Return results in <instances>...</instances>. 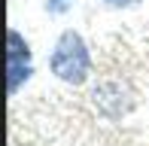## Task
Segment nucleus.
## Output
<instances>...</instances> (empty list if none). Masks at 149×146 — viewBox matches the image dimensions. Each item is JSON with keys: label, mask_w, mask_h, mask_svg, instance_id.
<instances>
[{"label": "nucleus", "mask_w": 149, "mask_h": 146, "mask_svg": "<svg viewBox=\"0 0 149 146\" xmlns=\"http://www.w3.org/2000/svg\"><path fill=\"white\" fill-rule=\"evenodd\" d=\"M49 70L64 85H85L91 76V52L82 34L76 31H61L55 46L49 52Z\"/></svg>", "instance_id": "1"}, {"label": "nucleus", "mask_w": 149, "mask_h": 146, "mask_svg": "<svg viewBox=\"0 0 149 146\" xmlns=\"http://www.w3.org/2000/svg\"><path fill=\"white\" fill-rule=\"evenodd\" d=\"M31 76H33L31 46L15 28H9V34H6V91H9V97H15L31 82Z\"/></svg>", "instance_id": "2"}, {"label": "nucleus", "mask_w": 149, "mask_h": 146, "mask_svg": "<svg viewBox=\"0 0 149 146\" xmlns=\"http://www.w3.org/2000/svg\"><path fill=\"white\" fill-rule=\"evenodd\" d=\"M73 9V0H46V12L49 15H64Z\"/></svg>", "instance_id": "3"}, {"label": "nucleus", "mask_w": 149, "mask_h": 146, "mask_svg": "<svg viewBox=\"0 0 149 146\" xmlns=\"http://www.w3.org/2000/svg\"><path fill=\"white\" fill-rule=\"evenodd\" d=\"M104 6H110V9H131V6H137L140 0H100Z\"/></svg>", "instance_id": "4"}]
</instances>
